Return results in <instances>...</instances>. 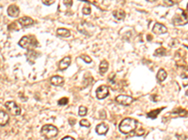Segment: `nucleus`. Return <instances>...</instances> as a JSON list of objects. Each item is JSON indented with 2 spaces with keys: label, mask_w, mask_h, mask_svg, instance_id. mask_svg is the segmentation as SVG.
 <instances>
[{
  "label": "nucleus",
  "mask_w": 188,
  "mask_h": 140,
  "mask_svg": "<svg viewBox=\"0 0 188 140\" xmlns=\"http://www.w3.org/2000/svg\"><path fill=\"white\" fill-rule=\"evenodd\" d=\"M96 132H97V134L99 135H105L107 134V132H108V126H107L105 123H100L96 126Z\"/></svg>",
  "instance_id": "13"
},
{
  "label": "nucleus",
  "mask_w": 188,
  "mask_h": 140,
  "mask_svg": "<svg viewBox=\"0 0 188 140\" xmlns=\"http://www.w3.org/2000/svg\"><path fill=\"white\" fill-rule=\"evenodd\" d=\"M171 114H174L177 117H186L187 116V111L185 110V109H182V108H181V107H178L177 109L172 111Z\"/></svg>",
  "instance_id": "18"
},
{
  "label": "nucleus",
  "mask_w": 188,
  "mask_h": 140,
  "mask_svg": "<svg viewBox=\"0 0 188 140\" xmlns=\"http://www.w3.org/2000/svg\"><path fill=\"white\" fill-rule=\"evenodd\" d=\"M61 140H75V139L72 138V137H65L64 138H62Z\"/></svg>",
  "instance_id": "31"
},
{
  "label": "nucleus",
  "mask_w": 188,
  "mask_h": 140,
  "mask_svg": "<svg viewBox=\"0 0 188 140\" xmlns=\"http://www.w3.org/2000/svg\"><path fill=\"white\" fill-rule=\"evenodd\" d=\"M153 33H155L156 35H161V34H166L167 32V28L164 24H161V23H155L154 26L152 28Z\"/></svg>",
  "instance_id": "8"
},
{
  "label": "nucleus",
  "mask_w": 188,
  "mask_h": 140,
  "mask_svg": "<svg viewBox=\"0 0 188 140\" xmlns=\"http://www.w3.org/2000/svg\"><path fill=\"white\" fill-rule=\"evenodd\" d=\"M187 10H188V4H187Z\"/></svg>",
  "instance_id": "36"
},
{
  "label": "nucleus",
  "mask_w": 188,
  "mask_h": 140,
  "mask_svg": "<svg viewBox=\"0 0 188 140\" xmlns=\"http://www.w3.org/2000/svg\"><path fill=\"white\" fill-rule=\"evenodd\" d=\"M54 1L55 0H43V4L44 5H52V4L54 3Z\"/></svg>",
  "instance_id": "30"
},
{
  "label": "nucleus",
  "mask_w": 188,
  "mask_h": 140,
  "mask_svg": "<svg viewBox=\"0 0 188 140\" xmlns=\"http://www.w3.org/2000/svg\"><path fill=\"white\" fill-rule=\"evenodd\" d=\"M185 94H186V95H187V96H188V90H187V91H186V92H185Z\"/></svg>",
  "instance_id": "34"
},
{
  "label": "nucleus",
  "mask_w": 188,
  "mask_h": 140,
  "mask_svg": "<svg viewBox=\"0 0 188 140\" xmlns=\"http://www.w3.org/2000/svg\"><path fill=\"white\" fill-rule=\"evenodd\" d=\"M177 138H178V140H188L187 135H178Z\"/></svg>",
  "instance_id": "28"
},
{
  "label": "nucleus",
  "mask_w": 188,
  "mask_h": 140,
  "mask_svg": "<svg viewBox=\"0 0 188 140\" xmlns=\"http://www.w3.org/2000/svg\"><path fill=\"white\" fill-rule=\"evenodd\" d=\"M5 107H6V109L13 116H18L21 114V108L14 101H8V102H6Z\"/></svg>",
  "instance_id": "4"
},
{
  "label": "nucleus",
  "mask_w": 188,
  "mask_h": 140,
  "mask_svg": "<svg viewBox=\"0 0 188 140\" xmlns=\"http://www.w3.org/2000/svg\"><path fill=\"white\" fill-rule=\"evenodd\" d=\"M41 133L44 138L52 139L54 137H56L57 134H59V129L56 126L51 125V124H46V125L43 126Z\"/></svg>",
  "instance_id": "2"
},
{
  "label": "nucleus",
  "mask_w": 188,
  "mask_h": 140,
  "mask_svg": "<svg viewBox=\"0 0 188 140\" xmlns=\"http://www.w3.org/2000/svg\"><path fill=\"white\" fill-rule=\"evenodd\" d=\"M80 59L84 60V62H86V63H87V64L91 63V58L89 57V56H87V55H81V56H80Z\"/></svg>",
  "instance_id": "27"
},
{
  "label": "nucleus",
  "mask_w": 188,
  "mask_h": 140,
  "mask_svg": "<svg viewBox=\"0 0 188 140\" xmlns=\"http://www.w3.org/2000/svg\"><path fill=\"white\" fill-rule=\"evenodd\" d=\"M116 102L120 105H122V106H129L131 105L134 101V98L131 96H128V95H123V94H121V95H118L116 97Z\"/></svg>",
  "instance_id": "6"
},
{
  "label": "nucleus",
  "mask_w": 188,
  "mask_h": 140,
  "mask_svg": "<svg viewBox=\"0 0 188 140\" xmlns=\"http://www.w3.org/2000/svg\"><path fill=\"white\" fill-rule=\"evenodd\" d=\"M10 120V115L7 112L0 110V126H5Z\"/></svg>",
  "instance_id": "10"
},
{
  "label": "nucleus",
  "mask_w": 188,
  "mask_h": 140,
  "mask_svg": "<svg viewBox=\"0 0 188 140\" xmlns=\"http://www.w3.org/2000/svg\"><path fill=\"white\" fill-rule=\"evenodd\" d=\"M109 94V89L105 85H102L96 90V96L98 99H105Z\"/></svg>",
  "instance_id": "7"
},
{
  "label": "nucleus",
  "mask_w": 188,
  "mask_h": 140,
  "mask_svg": "<svg viewBox=\"0 0 188 140\" xmlns=\"http://www.w3.org/2000/svg\"><path fill=\"white\" fill-rule=\"evenodd\" d=\"M69 102V100L67 97H65V98H61L60 100H59V106H64V105H67Z\"/></svg>",
  "instance_id": "26"
},
{
  "label": "nucleus",
  "mask_w": 188,
  "mask_h": 140,
  "mask_svg": "<svg viewBox=\"0 0 188 140\" xmlns=\"http://www.w3.org/2000/svg\"><path fill=\"white\" fill-rule=\"evenodd\" d=\"M107 69H108V63L103 60L101 62V64H100V67H99V70H100V74L101 75H105V74L107 72Z\"/></svg>",
  "instance_id": "15"
},
{
  "label": "nucleus",
  "mask_w": 188,
  "mask_h": 140,
  "mask_svg": "<svg viewBox=\"0 0 188 140\" xmlns=\"http://www.w3.org/2000/svg\"><path fill=\"white\" fill-rule=\"evenodd\" d=\"M56 34H57V36L62 37H71L70 31H69L68 29H65V28L57 29L56 30Z\"/></svg>",
  "instance_id": "17"
},
{
  "label": "nucleus",
  "mask_w": 188,
  "mask_h": 140,
  "mask_svg": "<svg viewBox=\"0 0 188 140\" xmlns=\"http://www.w3.org/2000/svg\"><path fill=\"white\" fill-rule=\"evenodd\" d=\"M166 53H167L166 49H165V48H159L154 52V55L155 56H164V55H166Z\"/></svg>",
  "instance_id": "21"
},
{
  "label": "nucleus",
  "mask_w": 188,
  "mask_h": 140,
  "mask_svg": "<svg viewBox=\"0 0 188 140\" xmlns=\"http://www.w3.org/2000/svg\"><path fill=\"white\" fill-rule=\"evenodd\" d=\"M90 12H91V9H90V7L89 5H86L85 7H83V14L90 15Z\"/></svg>",
  "instance_id": "23"
},
{
  "label": "nucleus",
  "mask_w": 188,
  "mask_h": 140,
  "mask_svg": "<svg viewBox=\"0 0 188 140\" xmlns=\"http://www.w3.org/2000/svg\"><path fill=\"white\" fill-rule=\"evenodd\" d=\"M185 48H188V46H185Z\"/></svg>",
  "instance_id": "35"
},
{
  "label": "nucleus",
  "mask_w": 188,
  "mask_h": 140,
  "mask_svg": "<svg viewBox=\"0 0 188 140\" xmlns=\"http://www.w3.org/2000/svg\"><path fill=\"white\" fill-rule=\"evenodd\" d=\"M144 133H145L144 130H143V129H140V131L137 132V134H136V135H143Z\"/></svg>",
  "instance_id": "32"
},
{
  "label": "nucleus",
  "mask_w": 188,
  "mask_h": 140,
  "mask_svg": "<svg viewBox=\"0 0 188 140\" xmlns=\"http://www.w3.org/2000/svg\"><path fill=\"white\" fill-rule=\"evenodd\" d=\"M71 62H72V59H71L70 56L64 57L63 59L59 62V68L60 70H65V69H67L69 67H70Z\"/></svg>",
  "instance_id": "9"
},
{
  "label": "nucleus",
  "mask_w": 188,
  "mask_h": 140,
  "mask_svg": "<svg viewBox=\"0 0 188 140\" xmlns=\"http://www.w3.org/2000/svg\"><path fill=\"white\" fill-rule=\"evenodd\" d=\"M136 120H134L132 118H126L124 120H121V122L120 123L118 129L121 132L122 134H129L131 132L135 131L136 128Z\"/></svg>",
  "instance_id": "1"
},
{
  "label": "nucleus",
  "mask_w": 188,
  "mask_h": 140,
  "mask_svg": "<svg viewBox=\"0 0 188 140\" xmlns=\"http://www.w3.org/2000/svg\"><path fill=\"white\" fill-rule=\"evenodd\" d=\"M19 13H20V10H19V7L17 6L11 5L8 7V14L10 17H18Z\"/></svg>",
  "instance_id": "11"
},
{
  "label": "nucleus",
  "mask_w": 188,
  "mask_h": 140,
  "mask_svg": "<svg viewBox=\"0 0 188 140\" xmlns=\"http://www.w3.org/2000/svg\"><path fill=\"white\" fill-rule=\"evenodd\" d=\"M149 2H155V1H157V0H148Z\"/></svg>",
  "instance_id": "33"
},
{
  "label": "nucleus",
  "mask_w": 188,
  "mask_h": 140,
  "mask_svg": "<svg viewBox=\"0 0 188 140\" xmlns=\"http://www.w3.org/2000/svg\"><path fill=\"white\" fill-rule=\"evenodd\" d=\"M167 74L166 72V70L165 69H160L158 73H157V75H156V77H157V80L159 81V82H162V81H164L165 80L167 79Z\"/></svg>",
  "instance_id": "16"
},
{
  "label": "nucleus",
  "mask_w": 188,
  "mask_h": 140,
  "mask_svg": "<svg viewBox=\"0 0 188 140\" xmlns=\"http://www.w3.org/2000/svg\"><path fill=\"white\" fill-rule=\"evenodd\" d=\"M114 17L117 19V20H123L125 18V12L123 10H115L113 12Z\"/></svg>",
  "instance_id": "20"
},
{
  "label": "nucleus",
  "mask_w": 188,
  "mask_h": 140,
  "mask_svg": "<svg viewBox=\"0 0 188 140\" xmlns=\"http://www.w3.org/2000/svg\"><path fill=\"white\" fill-rule=\"evenodd\" d=\"M187 22H188V15L185 11H182L180 14L175 15L173 18V23L175 25L182 26L186 24Z\"/></svg>",
  "instance_id": "5"
},
{
  "label": "nucleus",
  "mask_w": 188,
  "mask_h": 140,
  "mask_svg": "<svg viewBox=\"0 0 188 140\" xmlns=\"http://www.w3.org/2000/svg\"><path fill=\"white\" fill-rule=\"evenodd\" d=\"M80 125L83 126V127H90V123L89 120H82L81 122H80Z\"/></svg>",
  "instance_id": "24"
},
{
  "label": "nucleus",
  "mask_w": 188,
  "mask_h": 140,
  "mask_svg": "<svg viewBox=\"0 0 188 140\" xmlns=\"http://www.w3.org/2000/svg\"><path fill=\"white\" fill-rule=\"evenodd\" d=\"M177 1L178 0H164L165 4H166L167 6H173V5H175Z\"/></svg>",
  "instance_id": "25"
},
{
  "label": "nucleus",
  "mask_w": 188,
  "mask_h": 140,
  "mask_svg": "<svg viewBox=\"0 0 188 140\" xmlns=\"http://www.w3.org/2000/svg\"><path fill=\"white\" fill-rule=\"evenodd\" d=\"M22 26H29L34 23V21L32 20L31 18L29 17H23L21 19H19V22H18Z\"/></svg>",
  "instance_id": "14"
},
{
  "label": "nucleus",
  "mask_w": 188,
  "mask_h": 140,
  "mask_svg": "<svg viewBox=\"0 0 188 140\" xmlns=\"http://www.w3.org/2000/svg\"><path fill=\"white\" fill-rule=\"evenodd\" d=\"M19 45L24 49H32L37 47L38 42L34 37L28 36V37H23L21 38L20 41H19Z\"/></svg>",
  "instance_id": "3"
},
{
  "label": "nucleus",
  "mask_w": 188,
  "mask_h": 140,
  "mask_svg": "<svg viewBox=\"0 0 188 140\" xmlns=\"http://www.w3.org/2000/svg\"><path fill=\"white\" fill-rule=\"evenodd\" d=\"M63 3L67 7H71L72 5V0H63Z\"/></svg>",
  "instance_id": "29"
},
{
  "label": "nucleus",
  "mask_w": 188,
  "mask_h": 140,
  "mask_svg": "<svg viewBox=\"0 0 188 140\" xmlns=\"http://www.w3.org/2000/svg\"><path fill=\"white\" fill-rule=\"evenodd\" d=\"M50 82L54 86H61L64 83V79L60 76H54L50 79Z\"/></svg>",
  "instance_id": "12"
},
{
  "label": "nucleus",
  "mask_w": 188,
  "mask_h": 140,
  "mask_svg": "<svg viewBox=\"0 0 188 140\" xmlns=\"http://www.w3.org/2000/svg\"><path fill=\"white\" fill-rule=\"evenodd\" d=\"M164 108L165 107H161V108H158V109H155V110H152L151 112H149V113L147 114V117H148V118H151V119H156L157 116L159 115V113L164 109Z\"/></svg>",
  "instance_id": "19"
},
{
  "label": "nucleus",
  "mask_w": 188,
  "mask_h": 140,
  "mask_svg": "<svg viewBox=\"0 0 188 140\" xmlns=\"http://www.w3.org/2000/svg\"><path fill=\"white\" fill-rule=\"evenodd\" d=\"M78 113H79V116H81V117L86 116L87 113V108L86 107H84V106H81L79 107Z\"/></svg>",
  "instance_id": "22"
}]
</instances>
